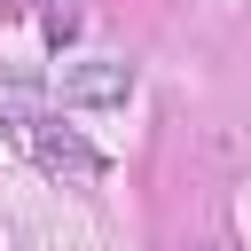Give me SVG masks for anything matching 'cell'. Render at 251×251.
I'll return each mask as SVG.
<instances>
[{
  "mask_svg": "<svg viewBox=\"0 0 251 251\" xmlns=\"http://www.w3.org/2000/svg\"><path fill=\"white\" fill-rule=\"evenodd\" d=\"M55 94L78 102V110H118V102L133 94V63H126V55H71V63L55 71Z\"/></svg>",
  "mask_w": 251,
  "mask_h": 251,
  "instance_id": "cell-1",
  "label": "cell"
},
{
  "mask_svg": "<svg viewBox=\"0 0 251 251\" xmlns=\"http://www.w3.org/2000/svg\"><path fill=\"white\" fill-rule=\"evenodd\" d=\"M196 251H227V243H196Z\"/></svg>",
  "mask_w": 251,
  "mask_h": 251,
  "instance_id": "cell-3",
  "label": "cell"
},
{
  "mask_svg": "<svg viewBox=\"0 0 251 251\" xmlns=\"http://www.w3.org/2000/svg\"><path fill=\"white\" fill-rule=\"evenodd\" d=\"M24 141H31V157L47 165V173H63V180H94L102 173V157L71 133V126H47V118H24Z\"/></svg>",
  "mask_w": 251,
  "mask_h": 251,
  "instance_id": "cell-2",
  "label": "cell"
}]
</instances>
